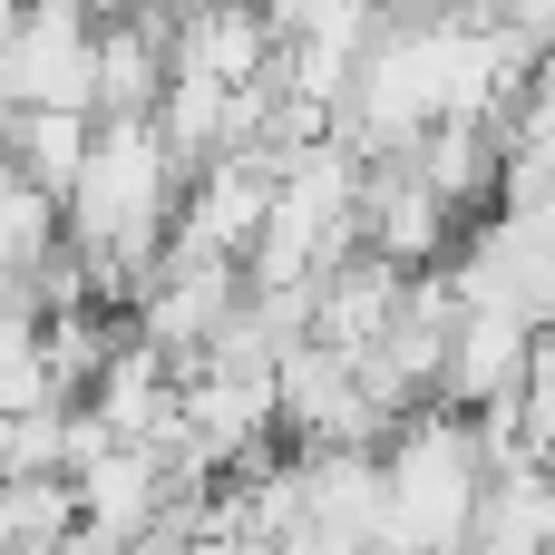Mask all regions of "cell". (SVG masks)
Returning <instances> with one entry per match:
<instances>
[{
    "label": "cell",
    "instance_id": "3",
    "mask_svg": "<svg viewBox=\"0 0 555 555\" xmlns=\"http://www.w3.org/2000/svg\"><path fill=\"white\" fill-rule=\"evenodd\" d=\"M88 527L78 507V478L49 468V478H0V546H68Z\"/></svg>",
    "mask_w": 555,
    "mask_h": 555
},
{
    "label": "cell",
    "instance_id": "2",
    "mask_svg": "<svg viewBox=\"0 0 555 555\" xmlns=\"http://www.w3.org/2000/svg\"><path fill=\"white\" fill-rule=\"evenodd\" d=\"M10 176H29V185H49L59 205L78 195V176H88V156H98V117H78V107H10Z\"/></svg>",
    "mask_w": 555,
    "mask_h": 555
},
{
    "label": "cell",
    "instance_id": "4",
    "mask_svg": "<svg viewBox=\"0 0 555 555\" xmlns=\"http://www.w3.org/2000/svg\"><path fill=\"white\" fill-rule=\"evenodd\" d=\"M273 555H390L380 537H341V527H302V537H283Z\"/></svg>",
    "mask_w": 555,
    "mask_h": 555
},
{
    "label": "cell",
    "instance_id": "1",
    "mask_svg": "<svg viewBox=\"0 0 555 555\" xmlns=\"http://www.w3.org/2000/svg\"><path fill=\"white\" fill-rule=\"evenodd\" d=\"M468 555H555V468H537L527 449H507L488 498H478Z\"/></svg>",
    "mask_w": 555,
    "mask_h": 555
}]
</instances>
